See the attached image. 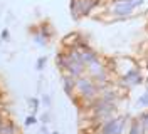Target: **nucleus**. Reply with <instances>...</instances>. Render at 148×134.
Returning a JSON list of instances; mask_svg holds the SVG:
<instances>
[{"mask_svg": "<svg viewBox=\"0 0 148 134\" xmlns=\"http://www.w3.org/2000/svg\"><path fill=\"white\" fill-rule=\"evenodd\" d=\"M40 133H42V134H47V127H46V124L42 126V129H40Z\"/></svg>", "mask_w": 148, "mask_h": 134, "instance_id": "20", "label": "nucleus"}, {"mask_svg": "<svg viewBox=\"0 0 148 134\" xmlns=\"http://www.w3.org/2000/svg\"><path fill=\"white\" fill-rule=\"evenodd\" d=\"M32 34H34V40H36L37 45H47V39L39 32V29H34V30H32Z\"/></svg>", "mask_w": 148, "mask_h": 134, "instance_id": "11", "label": "nucleus"}, {"mask_svg": "<svg viewBox=\"0 0 148 134\" xmlns=\"http://www.w3.org/2000/svg\"><path fill=\"white\" fill-rule=\"evenodd\" d=\"M36 122H37V117L34 116V114H32V116H27V117H25V124H27V126H34Z\"/></svg>", "mask_w": 148, "mask_h": 134, "instance_id": "16", "label": "nucleus"}, {"mask_svg": "<svg viewBox=\"0 0 148 134\" xmlns=\"http://www.w3.org/2000/svg\"><path fill=\"white\" fill-rule=\"evenodd\" d=\"M138 102L141 104V106H148V90L147 92H143V94L138 97Z\"/></svg>", "mask_w": 148, "mask_h": 134, "instance_id": "15", "label": "nucleus"}, {"mask_svg": "<svg viewBox=\"0 0 148 134\" xmlns=\"http://www.w3.org/2000/svg\"><path fill=\"white\" fill-rule=\"evenodd\" d=\"M44 102H46L47 106H51V97L49 96H44Z\"/></svg>", "mask_w": 148, "mask_h": 134, "instance_id": "19", "label": "nucleus"}, {"mask_svg": "<svg viewBox=\"0 0 148 134\" xmlns=\"http://www.w3.org/2000/svg\"><path fill=\"white\" fill-rule=\"evenodd\" d=\"M46 62H47V57H39V59H37V64H36V69L37 71H42L44 65H46Z\"/></svg>", "mask_w": 148, "mask_h": 134, "instance_id": "14", "label": "nucleus"}, {"mask_svg": "<svg viewBox=\"0 0 148 134\" xmlns=\"http://www.w3.org/2000/svg\"><path fill=\"white\" fill-rule=\"evenodd\" d=\"M27 102L30 104V107H32V111H34V112L39 109V99H37V97H29Z\"/></svg>", "mask_w": 148, "mask_h": 134, "instance_id": "13", "label": "nucleus"}, {"mask_svg": "<svg viewBox=\"0 0 148 134\" xmlns=\"http://www.w3.org/2000/svg\"><path fill=\"white\" fill-rule=\"evenodd\" d=\"M108 2H111V0H98V3H101V5H104V3H108Z\"/></svg>", "mask_w": 148, "mask_h": 134, "instance_id": "21", "label": "nucleus"}, {"mask_svg": "<svg viewBox=\"0 0 148 134\" xmlns=\"http://www.w3.org/2000/svg\"><path fill=\"white\" fill-rule=\"evenodd\" d=\"M9 37H10L9 30H7V29H3V30H2V34H0V39H2V40H9Z\"/></svg>", "mask_w": 148, "mask_h": 134, "instance_id": "17", "label": "nucleus"}, {"mask_svg": "<svg viewBox=\"0 0 148 134\" xmlns=\"http://www.w3.org/2000/svg\"><path fill=\"white\" fill-rule=\"evenodd\" d=\"M138 121L141 122V126H143V129H145V134H148V111H145L143 114H140Z\"/></svg>", "mask_w": 148, "mask_h": 134, "instance_id": "12", "label": "nucleus"}, {"mask_svg": "<svg viewBox=\"0 0 148 134\" xmlns=\"http://www.w3.org/2000/svg\"><path fill=\"white\" fill-rule=\"evenodd\" d=\"M83 40V37L79 32H69V34H66L62 37V40H61V47H67V49H74V47H77L79 42Z\"/></svg>", "mask_w": 148, "mask_h": 134, "instance_id": "6", "label": "nucleus"}, {"mask_svg": "<svg viewBox=\"0 0 148 134\" xmlns=\"http://www.w3.org/2000/svg\"><path fill=\"white\" fill-rule=\"evenodd\" d=\"M98 96H99V87L96 86V82L88 74L76 79V89H74V97H73L76 104H77L79 99H96Z\"/></svg>", "mask_w": 148, "mask_h": 134, "instance_id": "2", "label": "nucleus"}, {"mask_svg": "<svg viewBox=\"0 0 148 134\" xmlns=\"http://www.w3.org/2000/svg\"><path fill=\"white\" fill-rule=\"evenodd\" d=\"M145 5V0H111L106 3V10L116 20H126L135 15V10L141 9Z\"/></svg>", "mask_w": 148, "mask_h": 134, "instance_id": "1", "label": "nucleus"}, {"mask_svg": "<svg viewBox=\"0 0 148 134\" xmlns=\"http://www.w3.org/2000/svg\"><path fill=\"white\" fill-rule=\"evenodd\" d=\"M126 134H145V129H143V126H141L138 119H133L128 126V133Z\"/></svg>", "mask_w": 148, "mask_h": 134, "instance_id": "9", "label": "nucleus"}, {"mask_svg": "<svg viewBox=\"0 0 148 134\" xmlns=\"http://www.w3.org/2000/svg\"><path fill=\"white\" fill-rule=\"evenodd\" d=\"M86 67L88 65H84V64H81V62H73V61H69V64H67V69L66 71L69 72L73 77H81V76H84L86 74Z\"/></svg>", "mask_w": 148, "mask_h": 134, "instance_id": "7", "label": "nucleus"}, {"mask_svg": "<svg viewBox=\"0 0 148 134\" xmlns=\"http://www.w3.org/2000/svg\"><path fill=\"white\" fill-rule=\"evenodd\" d=\"M0 134H20V129L10 117H0Z\"/></svg>", "mask_w": 148, "mask_h": 134, "instance_id": "5", "label": "nucleus"}, {"mask_svg": "<svg viewBox=\"0 0 148 134\" xmlns=\"http://www.w3.org/2000/svg\"><path fill=\"white\" fill-rule=\"evenodd\" d=\"M67 64H69V57L62 50H59V54L56 55V67L59 69V72H62L67 69Z\"/></svg>", "mask_w": 148, "mask_h": 134, "instance_id": "8", "label": "nucleus"}, {"mask_svg": "<svg viewBox=\"0 0 148 134\" xmlns=\"http://www.w3.org/2000/svg\"><path fill=\"white\" fill-rule=\"evenodd\" d=\"M39 32L46 37L47 40H49V39H52V35H54V29H52V25H51L49 22H44L42 25L39 27Z\"/></svg>", "mask_w": 148, "mask_h": 134, "instance_id": "10", "label": "nucleus"}, {"mask_svg": "<svg viewBox=\"0 0 148 134\" xmlns=\"http://www.w3.org/2000/svg\"><path fill=\"white\" fill-rule=\"evenodd\" d=\"M143 82H145V77H143V72H141L140 67H135V69L130 71L128 74L118 77V84L128 87V89L130 87H135V86H140V84H143Z\"/></svg>", "mask_w": 148, "mask_h": 134, "instance_id": "4", "label": "nucleus"}, {"mask_svg": "<svg viewBox=\"0 0 148 134\" xmlns=\"http://www.w3.org/2000/svg\"><path fill=\"white\" fill-rule=\"evenodd\" d=\"M128 121H130L128 116L118 114L116 117H111L108 121H104L96 129V134H125V129H126Z\"/></svg>", "mask_w": 148, "mask_h": 134, "instance_id": "3", "label": "nucleus"}, {"mask_svg": "<svg viewBox=\"0 0 148 134\" xmlns=\"http://www.w3.org/2000/svg\"><path fill=\"white\" fill-rule=\"evenodd\" d=\"M147 69H148V67H147Z\"/></svg>", "mask_w": 148, "mask_h": 134, "instance_id": "23", "label": "nucleus"}, {"mask_svg": "<svg viewBox=\"0 0 148 134\" xmlns=\"http://www.w3.org/2000/svg\"><path fill=\"white\" fill-rule=\"evenodd\" d=\"M47 134H59V133H57V131H54V133H47Z\"/></svg>", "mask_w": 148, "mask_h": 134, "instance_id": "22", "label": "nucleus"}, {"mask_svg": "<svg viewBox=\"0 0 148 134\" xmlns=\"http://www.w3.org/2000/svg\"><path fill=\"white\" fill-rule=\"evenodd\" d=\"M49 119H51L49 112H44V114H42V124H47V122H49Z\"/></svg>", "mask_w": 148, "mask_h": 134, "instance_id": "18", "label": "nucleus"}]
</instances>
